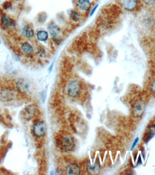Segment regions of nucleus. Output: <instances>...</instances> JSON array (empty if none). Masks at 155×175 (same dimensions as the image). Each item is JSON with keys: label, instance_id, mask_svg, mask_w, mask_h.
I'll return each instance as SVG.
<instances>
[{"label": "nucleus", "instance_id": "obj_1", "mask_svg": "<svg viewBox=\"0 0 155 175\" xmlns=\"http://www.w3.org/2000/svg\"><path fill=\"white\" fill-rule=\"evenodd\" d=\"M55 142L57 146L64 152H71L75 147L73 137L71 135L65 133L57 135Z\"/></svg>", "mask_w": 155, "mask_h": 175}, {"label": "nucleus", "instance_id": "obj_2", "mask_svg": "<svg viewBox=\"0 0 155 175\" xmlns=\"http://www.w3.org/2000/svg\"><path fill=\"white\" fill-rule=\"evenodd\" d=\"M0 26L1 29L8 33H12L15 32L16 22L13 18L6 13H1L0 18Z\"/></svg>", "mask_w": 155, "mask_h": 175}, {"label": "nucleus", "instance_id": "obj_3", "mask_svg": "<svg viewBox=\"0 0 155 175\" xmlns=\"http://www.w3.org/2000/svg\"><path fill=\"white\" fill-rule=\"evenodd\" d=\"M122 8L130 12L139 11L142 5L141 0H118Z\"/></svg>", "mask_w": 155, "mask_h": 175}, {"label": "nucleus", "instance_id": "obj_4", "mask_svg": "<svg viewBox=\"0 0 155 175\" xmlns=\"http://www.w3.org/2000/svg\"><path fill=\"white\" fill-rule=\"evenodd\" d=\"M146 108V104L142 99H137L133 102L132 111L133 116L135 118H140L142 116Z\"/></svg>", "mask_w": 155, "mask_h": 175}, {"label": "nucleus", "instance_id": "obj_5", "mask_svg": "<svg viewBox=\"0 0 155 175\" xmlns=\"http://www.w3.org/2000/svg\"><path fill=\"white\" fill-rule=\"evenodd\" d=\"M81 92V85L79 81L73 80L69 83L67 87V93L71 98H77Z\"/></svg>", "mask_w": 155, "mask_h": 175}, {"label": "nucleus", "instance_id": "obj_6", "mask_svg": "<svg viewBox=\"0 0 155 175\" xmlns=\"http://www.w3.org/2000/svg\"><path fill=\"white\" fill-rule=\"evenodd\" d=\"M16 87L17 90L21 93H29L32 90L31 83L25 79H19L16 83Z\"/></svg>", "mask_w": 155, "mask_h": 175}, {"label": "nucleus", "instance_id": "obj_7", "mask_svg": "<svg viewBox=\"0 0 155 175\" xmlns=\"http://www.w3.org/2000/svg\"><path fill=\"white\" fill-rule=\"evenodd\" d=\"M47 131V126L43 121H38L34 124L32 132L35 136L38 138H42L46 135Z\"/></svg>", "mask_w": 155, "mask_h": 175}, {"label": "nucleus", "instance_id": "obj_8", "mask_svg": "<svg viewBox=\"0 0 155 175\" xmlns=\"http://www.w3.org/2000/svg\"><path fill=\"white\" fill-rule=\"evenodd\" d=\"M86 170L89 175H95L99 174L101 171L100 163L97 158L94 160H89L86 164Z\"/></svg>", "mask_w": 155, "mask_h": 175}, {"label": "nucleus", "instance_id": "obj_9", "mask_svg": "<svg viewBox=\"0 0 155 175\" xmlns=\"http://www.w3.org/2000/svg\"><path fill=\"white\" fill-rule=\"evenodd\" d=\"M39 112L38 108L35 104H30L25 107L22 111L24 117L27 120H30L38 115Z\"/></svg>", "mask_w": 155, "mask_h": 175}, {"label": "nucleus", "instance_id": "obj_10", "mask_svg": "<svg viewBox=\"0 0 155 175\" xmlns=\"http://www.w3.org/2000/svg\"><path fill=\"white\" fill-rule=\"evenodd\" d=\"M155 135V122H152L148 126L143 136L142 140L145 143H148Z\"/></svg>", "mask_w": 155, "mask_h": 175}, {"label": "nucleus", "instance_id": "obj_11", "mask_svg": "<svg viewBox=\"0 0 155 175\" xmlns=\"http://www.w3.org/2000/svg\"><path fill=\"white\" fill-rule=\"evenodd\" d=\"M81 170L80 167L76 163H71L66 167L65 174L66 175H76L80 174Z\"/></svg>", "mask_w": 155, "mask_h": 175}, {"label": "nucleus", "instance_id": "obj_12", "mask_svg": "<svg viewBox=\"0 0 155 175\" xmlns=\"http://www.w3.org/2000/svg\"><path fill=\"white\" fill-rule=\"evenodd\" d=\"M48 30L53 39L54 40H57V37L60 33V29L59 27L56 24L52 22L48 25Z\"/></svg>", "mask_w": 155, "mask_h": 175}, {"label": "nucleus", "instance_id": "obj_13", "mask_svg": "<svg viewBox=\"0 0 155 175\" xmlns=\"http://www.w3.org/2000/svg\"><path fill=\"white\" fill-rule=\"evenodd\" d=\"M76 4L78 9L83 11H88L92 7L90 0H76Z\"/></svg>", "mask_w": 155, "mask_h": 175}, {"label": "nucleus", "instance_id": "obj_14", "mask_svg": "<svg viewBox=\"0 0 155 175\" xmlns=\"http://www.w3.org/2000/svg\"><path fill=\"white\" fill-rule=\"evenodd\" d=\"M21 34L24 37L30 38L34 36V31L31 26L26 25L21 29Z\"/></svg>", "mask_w": 155, "mask_h": 175}, {"label": "nucleus", "instance_id": "obj_15", "mask_svg": "<svg viewBox=\"0 0 155 175\" xmlns=\"http://www.w3.org/2000/svg\"><path fill=\"white\" fill-rule=\"evenodd\" d=\"M1 97L3 100H10L14 98L15 94L11 91L6 90L1 91Z\"/></svg>", "mask_w": 155, "mask_h": 175}, {"label": "nucleus", "instance_id": "obj_16", "mask_svg": "<svg viewBox=\"0 0 155 175\" xmlns=\"http://www.w3.org/2000/svg\"><path fill=\"white\" fill-rule=\"evenodd\" d=\"M37 38L38 40L41 42H45L47 40L49 37L48 33L47 31L44 30H40L37 32Z\"/></svg>", "mask_w": 155, "mask_h": 175}, {"label": "nucleus", "instance_id": "obj_17", "mask_svg": "<svg viewBox=\"0 0 155 175\" xmlns=\"http://www.w3.org/2000/svg\"><path fill=\"white\" fill-rule=\"evenodd\" d=\"M71 17L73 21L77 22L79 21L80 19V15L77 11H72L71 12Z\"/></svg>", "mask_w": 155, "mask_h": 175}, {"label": "nucleus", "instance_id": "obj_18", "mask_svg": "<svg viewBox=\"0 0 155 175\" xmlns=\"http://www.w3.org/2000/svg\"><path fill=\"white\" fill-rule=\"evenodd\" d=\"M142 4L149 7L155 6V0H141Z\"/></svg>", "mask_w": 155, "mask_h": 175}, {"label": "nucleus", "instance_id": "obj_19", "mask_svg": "<svg viewBox=\"0 0 155 175\" xmlns=\"http://www.w3.org/2000/svg\"><path fill=\"white\" fill-rule=\"evenodd\" d=\"M150 90L153 96H155V79L152 80L150 85Z\"/></svg>", "mask_w": 155, "mask_h": 175}, {"label": "nucleus", "instance_id": "obj_20", "mask_svg": "<svg viewBox=\"0 0 155 175\" xmlns=\"http://www.w3.org/2000/svg\"><path fill=\"white\" fill-rule=\"evenodd\" d=\"M46 18H47V17H46V15L45 14H42L40 15L38 19H39V21L40 23H44V21H46Z\"/></svg>", "mask_w": 155, "mask_h": 175}, {"label": "nucleus", "instance_id": "obj_21", "mask_svg": "<svg viewBox=\"0 0 155 175\" xmlns=\"http://www.w3.org/2000/svg\"><path fill=\"white\" fill-rule=\"evenodd\" d=\"M11 6V3L9 1H6L3 5V7L5 10H7V9L10 8Z\"/></svg>", "mask_w": 155, "mask_h": 175}, {"label": "nucleus", "instance_id": "obj_22", "mask_svg": "<svg viewBox=\"0 0 155 175\" xmlns=\"http://www.w3.org/2000/svg\"><path fill=\"white\" fill-rule=\"evenodd\" d=\"M46 96H47V94L46 91H43L42 92V101L43 103L45 102L46 101Z\"/></svg>", "mask_w": 155, "mask_h": 175}, {"label": "nucleus", "instance_id": "obj_23", "mask_svg": "<svg viewBox=\"0 0 155 175\" xmlns=\"http://www.w3.org/2000/svg\"><path fill=\"white\" fill-rule=\"evenodd\" d=\"M139 137H137V138L135 140H134V142L133 143V145H132V147H131V150H133V149H134V147H135V146L137 144V142H139Z\"/></svg>", "mask_w": 155, "mask_h": 175}, {"label": "nucleus", "instance_id": "obj_24", "mask_svg": "<svg viewBox=\"0 0 155 175\" xmlns=\"http://www.w3.org/2000/svg\"><path fill=\"white\" fill-rule=\"evenodd\" d=\"M98 7V5H97L96 7H94V8H93V10H92L91 12L90 13V16H92L94 14V13H95V11H96V9H97Z\"/></svg>", "mask_w": 155, "mask_h": 175}, {"label": "nucleus", "instance_id": "obj_25", "mask_svg": "<svg viewBox=\"0 0 155 175\" xmlns=\"http://www.w3.org/2000/svg\"><path fill=\"white\" fill-rule=\"evenodd\" d=\"M1 43V41L0 40V44Z\"/></svg>", "mask_w": 155, "mask_h": 175}]
</instances>
